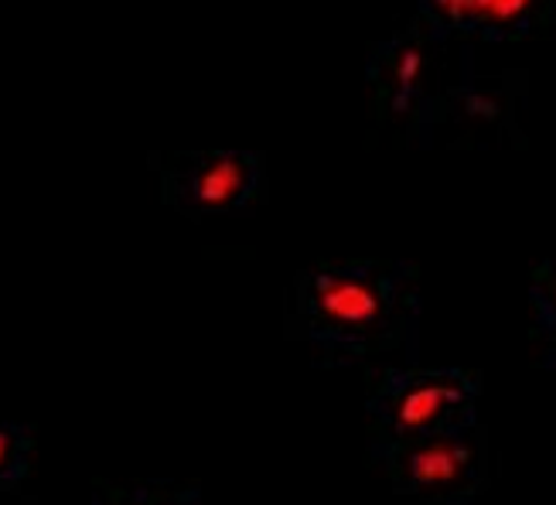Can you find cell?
<instances>
[{
	"label": "cell",
	"mask_w": 556,
	"mask_h": 505,
	"mask_svg": "<svg viewBox=\"0 0 556 505\" xmlns=\"http://www.w3.org/2000/svg\"><path fill=\"white\" fill-rule=\"evenodd\" d=\"M420 270L406 260H318L294 280L287 334L338 369L406 349L417 355Z\"/></svg>",
	"instance_id": "1"
},
{
	"label": "cell",
	"mask_w": 556,
	"mask_h": 505,
	"mask_svg": "<svg viewBox=\"0 0 556 505\" xmlns=\"http://www.w3.org/2000/svg\"><path fill=\"white\" fill-rule=\"evenodd\" d=\"M38 427L0 420V492H17L35 462Z\"/></svg>",
	"instance_id": "10"
},
{
	"label": "cell",
	"mask_w": 556,
	"mask_h": 505,
	"mask_svg": "<svg viewBox=\"0 0 556 505\" xmlns=\"http://www.w3.org/2000/svg\"><path fill=\"white\" fill-rule=\"evenodd\" d=\"M417 17L444 41H519L556 17V0H417Z\"/></svg>",
	"instance_id": "7"
},
{
	"label": "cell",
	"mask_w": 556,
	"mask_h": 505,
	"mask_svg": "<svg viewBox=\"0 0 556 505\" xmlns=\"http://www.w3.org/2000/svg\"><path fill=\"white\" fill-rule=\"evenodd\" d=\"M151 164L161 199L188 219L247 212L267 195V161L253 151H178Z\"/></svg>",
	"instance_id": "5"
},
{
	"label": "cell",
	"mask_w": 556,
	"mask_h": 505,
	"mask_svg": "<svg viewBox=\"0 0 556 505\" xmlns=\"http://www.w3.org/2000/svg\"><path fill=\"white\" fill-rule=\"evenodd\" d=\"M481 376L465 366H369L366 447L478 420Z\"/></svg>",
	"instance_id": "3"
},
{
	"label": "cell",
	"mask_w": 556,
	"mask_h": 505,
	"mask_svg": "<svg viewBox=\"0 0 556 505\" xmlns=\"http://www.w3.org/2000/svg\"><path fill=\"white\" fill-rule=\"evenodd\" d=\"M529 304H533V342L546 369H556V260H543L529 274Z\"/></svg>",
	"instance_id": "9"
},
{
	"label": "cell",
	"mask_w": 556,
	"mask_h": 505,
	"mask_svg": "<svg viewBox=\"0 0 556 505\" xmlns=\"http://www.w3.org/2000/svg\"><path fill=\"white\" fill-rule=\"evenodd\" d=\"M92 505H202L199 482H110L92 478Z\"/></svg>",
	"instance_id": "8"
},
{
	"label": "cell",
	"mask_w": 556,
	"mask_h": 505,
	"mask_svg": "<svg viewBox=\"0 0 556 505\" xmlns=\"http://www.w3.org/2000/svg\"><path fill=\"white\" fill-rule=\"evenodd\" d=\"M366 458L390 478L393 492L417 505H478L489 485V430L481 420L366 447Z\"/></svg>",
	"instance_id": "4"
},
{
	"label": "cell",
	"mask_w": 556,
	"mask_h": 505,
	"mask_svg": "<svg viewBox=\"0 0 556 505\" xmlns=\"http://www.w3.org/2000/svg\"><path fill=\"white\" fill-rule=\"evenodd\" d=\"M366 83L372 119L403 143H430L447 89V41L414 14L369 48Z\"/></svg>",
	"instance_id": "2"
},
{
	"label": "cell",
	"mask_w": 556,
	"mask_h": 505,
	"mask_svg": "<svg viewBox=\"0 0 556 505\" xmlns=\"http://www.w3.org/2000/svg\"><path fill=\"white\" fill-rule=\"evenodd\" d=\"M522 100V76H516V72H481L471 65V48H465L462 72L444 89L438 127H451L454 143L509 140L519 127Z\"/></svg>",
	"instance_id": "6"
}]
</instances>
